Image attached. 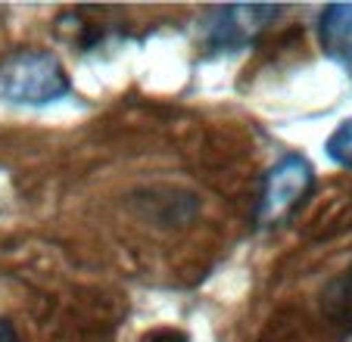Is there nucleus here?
Returning a JSON list of instances; mask_svg holds the SVG:
<instances>
[{
  "label": "nucleus",
  "instance_id": "423d86ee",
  "mask_svg": "<svg viewBox=\"0 0 352 342\" xmlns=\"http://www.w3.org/2000/svg\"><path fill=\"white\" fill-rule=\"evenodd\" d=\"M327 156H331L337 165L352 168V119L343 122V125L327 137Z\"/></svg>",
  "mask_w": 352,
  "mask_h": 342
},
{
  "label": "nucleus",
  "instance_id": "0eeeda50",
  "mask_svg": "<svg viewBox=\"0 0 352 342\" xmlns=\"http://www.w3.org/2000/svg\"><path fill=\"white\" fill-rule=\"evenodd\" d=\"M144 342H187V336L175 327H160V330H153V333H146Z\"/></svg>",
  "mask_w": 352,
  "mask_h": 342
},
{
  "label": "nucleus",
  "instance_id": "f03ea898",
  "mask_svg": "<svg viewBox=\"0 0 352 342\" xmlns=\"http://www.w3.org/2000/svg\"><path fill=\"white\" fill-rule=\"evenodd\" d=\"M315 187V171L302 156H284L265 178L259 196V221L262 224H278L287 215L296 212V205L312 193Z\"/></svg>",
  "mask_w": 352,
  "mask_h": 342
},
{
  "label": "nucleus",
  "instance_id": "f257e3e1",
  "mask_svg": "<svg viewBox=\"0 0 352 342\" xmlns=\"http://www.w3.org/2000/svg\"><path fill=\"white\" fill-rule=\"evenodd\" d=\"M69 93L66 69L60 66L54 53L25 50L16 53L7 66L0 69V97L10 103L44 106Z\"/></svg>",
  "mask_w": 352,
  "mask_h": 342
},
{
  "label": "nucleus",
  "instance_id": "6e6552de",
  "mask_svg": "<svg viewBox=\"0 0 352 342\" xmlns=\"http://www.w3.org/2000/svg\"><path fill=\"white\" fill-rule=\"evenodd\" d=\"M0 342H22L19 333H16V327L10 321H3V317H0Z\"/></svg>",
  "mask_w": 352,
  "mask_h": 342
},
{
  "label": "nucleus",
  "instance_id": "39448f33",
  "mask_svg": "<svg viewBox=\"0 0 352 342\" xmlns=\"http://www.w3.org/2000/svg\"><path fill=\"white\" fill-rule=\"evenodd\" d=\"M321 311L333 327H340L343 333H352V264L346 271H340L324 286Z\"/></svg>",
  "mask_w": 352,
  "mask_h": 342
},
{
  "label": "nucleus",
  "instance_id": "20e7f679",
  "mask_svg": "<svg viewBox=\"0 0 352 342\" xmlns=\"http://www.w3.org/2000/svg\"><path fill=\"white\" fill-rule=\"evenodd\" d=\"M321 47L352 75V3H337L321 13Z\"/></svg>",
  "mask_w": 352,
  "mask_h": 342
},
{
  "label": "nucleus",
  "instance_id": "7ed1b4c3",
  "mask_svg": "<svg viewBox=\"0 0 352 342\" xmlns=\"http://www.w3.org/2000/svg\"><path fill=\"white\" fill-rule=\"evenodd\" d=\"M284 13L280 7H219L209 10V19L203 22V38L212 50H240L253 44L256 34L272 19Z\"/></svg>",
  "mask_w": 352,
  "mask_h": 342
}]
</instances>
